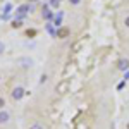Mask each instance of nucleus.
I'll use <instances>...</instances> for the list:
<instances>
[{
  "instance_id": "obj_1",
  "label": "nucleus",
  "mask_w": 129,
  "mask_h": 129,
  "mask_svg": "<svg viewBox=\"0 0 129 129\" xmlns=\"http://www.w3.org/2000/svg\"><path fill=\"white\" fill-rule=\"evenodd\" d=\"M41 16H43V19H45V21H50L52 17H53V12L50 10V7L47 5V4H43V9H41Z\"/></svg>"
},
{
  "instance_id": "obj_2",
  "label": "nucleus",
  "mask_w": 129,
  "mask_h": 129,
  "mask_svg": "<svg viewBox=\"0 0 129 129\" xmlns=\"http://www.w3.org/2000/svg\"><path fill=\"white\" fill-rule=\"evenodd\" d=\"M24 96V89H22V86H16V88L12 89V98L14 100H21Z\"/></svg>"
},
{
  "instance_id": "obj_3",
  "label": "nucleus",
  "mask_w": 129,
  "mask_h": 129,
  "mask_svg": "<svg viewBox=\"0 0 129 129\" xmlns=\"http://www.w3.org/2000/svg\"><path fill=\"white\" fill-rule=\"evenodd\" d=\"M117 69L119 71H129V59H120L117 62Z\"/></svg>"
},
{
  "instance_id": "obj_4",
  "label": "nucleus",
  "mask_w": 129,
  "mask_h": 129,
  "mask_svg": "<svg viewBox=\"0 0 129 129\" xmlns=\"http://www.w3.org/2000/svg\"><path fill=\"white\" fill-rule=\"evenodd\" d=\"M17 64H19L21 67H31L33 66V60L28 59V57H21V59H17Z\"/></svg>"
},
{
  "instance_id": "obj_5",
  "label": "nucleus",
  "mask_w": 129,
  "mask_h": 129,
  "mask_svg": "<svg viewBox=\"0 0 129 129\" xmlns=\"http://www.w3.org/2000/svg\"><path fill=\"white\" fill-rule=\"evenodd\" d=\"M71 29L69 28H59L57 29V38H66V36H69Z\"/></svg>"
},
{
  "instance_id": "obj_6",
  "label": "nucleus",
  "mask_w": 129,
  "mask_h": 129,
  "mask_svg": "<svg viewBox=\"0 0 129 129\" xmlns=\"http://www.w3.org/2000/svg\"><path fill=\"white\" fill-rule=\"evenodd\" d=\"M9 112L7 110H0V124H7L9 122Z\"/></svg>"
},
{
  "instance_id": "obj_7",
  "label": "nucleus",
  "mask_w": 129,
  "mask_h": 129,
  "mask_svg": "<svg viewBox=\"0 0 129 129\" xmlns=\"http://www.w3.org/2000/svg\"><path fill=\"white\" fill-rule=\"evenodd\" d=\"M60 24H62V12H59V16H55V17H53V26H55L57 29L60 28Z\"/></svg>"
},
{
  "instance_id": "obj_8",
  "label": "nucleus",
  "mask_w": 129,
  "mask_h": 129,
  "mask_svg": "<svg viewBox=\"0 0 129 129\" xmlns=\"http://www.w3.org/2000/svg\"><path fill=\"white\" fill-rule=\"evenodd\" d=\"M10 26H12L14 29H19L21 26H22V22H21V21H17V19H14V21H12V24H10Z\"/></svg>"
},
{
  "instance_id": "obj_9",
  "label": "nucleus",
  "mask_w": 129,
  "mask_h": 129,
  "mask_svg": "<svg viewBox=\"0 0 129 129\" xmlns=\"http://www.w3.org/2000/svg\"><path fill=\"white\" fill-rule=\"evenodd\" d=\"M10 10H12V5H10V4H5V5H4V14L10 16Z\"/></svg>"
},
{
  "instance_id": "obj_10",
  "label": "nucleus",
  "mask_w": 129,
  "mask_h": 129,
  "mask_svg": "<svg viewBox=\"0 0 129 129\" xmlns=\"http://www.w3.org/2000/svg\"><path fill=\"white\" fill-rule=\"evenodd\" d=\"M59 4H60V0H50V5H52L53 9H57V7H59Z\"/></svg>"
},
{
  "instance_id": "obj_11",
  "label": "nucleus",
  "mask_w": 129,
  "mask_h": 129,
  "mask_svg": "<svg viewBox=\"0 0 129 129\" xmlns=\"http://www.w3.org/2000/svg\"><path fill=\"white\" fill-rule=\"evenodd\" d=\"M81 45H83V41H78V43L72 47V50H74V52H76V50H79V48H81Z\"/></svg>"
},
{
  "instance_id": "obj_12",
  "label": "nucleus",
  "mask_w": 129,
  "mask_h": 129,
  "mask_svg": "<svg viewBox=\"0 0 129 129\" xmlns=\"http://www.w3.org/2000/svg\"><path fill=\"white\" fill-rule=\"evenodd\" d=\"M26 35H28V36H35L36 31H35V29H28V31H26Z\"/></svg>"
},
{
  "instance_id": "obj_13",
  "label": "nucleus",
  "mask_w": 129,
  "mask_h": 129,
  "mask_svg": "<svg viewBox=\"0 0 129 129\" xmlns=\"http://www.w3.org/2000/svg\"><path fill=\"white\" fill-rule=\"evenodd\" d=\"M66 86H67V81H66V83H62V84L59 86V91H64V89H66Z\"/></svg>"
},
{
  "instance_id": "obj_14",
  "label": "nucleus",
  "mask_w": 129,
  "mask_h": 129,
  "mask_svg": "<svg viewBox=\"0 0 129 129\" xmlns=\"http://www.w3.org/2000/svg\"><path fill=\"white\" fill-rule=\"evenodd\" d=\"M29 129H43V127H41L40 124H33V126H31V127H29Z\"/></svg>"
},
{
  "instance_id": "obj_15",
  "label": "nucleus",
  "mask_w": 129,
  "mask_h": 129,
  "mask_svg": "<svg viewBox=\"0 0 129 129\" xmlns=\"http://www.w3.org/2000/svg\"><path fill=\"white\" fill-rule=\"evenodd\" d=\"M81 0H69V4H72V5H78Z\"/></svg>"
},
{
  "instance_id": "obj_16",
  "label": "nucleus",
  "mask_w": 129,
  "mask_h": 129,
  "mask_svg": "<svg viewBox=\"0 0 129 129\" xmlns=\"http://www.w3.org/2000/svg\"><path fill=\"white\" fill-rule=\"evenodd\" d=\"M4 105H5V100L0 96V110H2V107H4Z\"/></svg>"
},
{
  "instance_id": "obj_17",
  "label": "nucleus",
  "mask_w": 129,
  "mask_h": 129,
  "mask_svg": "<svg viewBox=\"0 0 129 129\" xmlns=\"http://www.w3.org/2000/svg\"><path fill=\"white\" fill-rule=\"evenodd\" d=\"M124 24H126V28H129V16L126 17V19H124Z\"/></svg>"
},
{
  "instance_id": "obj_18",
  "label": "nucleus",
  "mask_w": 129,
  "mask_h": 129,
  "mask_svg": "<svg viewBox=\"0 0 129 129\" xmlns=\"http://www.w3.org/2000/svg\"><path fill=\"white\" fill-rule=\"evenodd\" d=\"M4 50H5V45H4V43H2V41H0V53H2V52H4Z\"/></svg>"
},
{
  "instance_id": "obj_19",
  "label": "nucleus",
  "mask_w": 129,
  "mask_h": 129,
  "mask_svg": "<svg viewBox=\"0 0 129 129\" xmlns=\"http://www.w3.org/2000/svg\"><path fill=\"white\" fill-rule=\"evenodd\" d=\"M127 79H129V71L126 72V78H124V81H127Z\"/></svg>"
},
{
  "instance_id": "obj_20",
  "label": "nucleus",
  "mask_w": 129,
  "mask_h": 129,
  "mask_svg": "<svg viewBox=\"0 0 129 129\" xmlns=\"http://www.w3.org/2000/svg\"><path fill=\"white\" fill-rule=\"evenodd\" d=\"M127 129H129V124H127Z\"/></svg>"
}]
</instances>
